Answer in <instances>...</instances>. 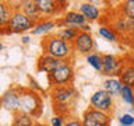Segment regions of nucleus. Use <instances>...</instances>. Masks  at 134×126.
<instances>
[{"label":"nucleus","mask_w":134,"mask_h":126,"mask_svg":"<svg viewBox=\"0 0 134 126\" xmlns=\"http://www.w3.org/2000/svg\"><path fill=\"white\" fill-rule=\"evenodd\" d=\"M41 46H42V53L60 59V60H73L75 53L73 45L60 39L56 34L43 36V39L41 41Z\"/></svg>","instance_id":"nucleus-1"},{"label":"nucleus","mask_w":134,"mask_h":126,"mask_svg":"<svg viewBox=\"0 0 134 126\" xmlns=\"http://www.w3.org/2000/svg\"><path fill=\"white\" fill-rule=\"evenodd\" d=\"M20 94H21L20 111L28 113L35 119L39 118L43 112V98H42V95L32 91L31 88L21 86H20Z\"/></svg>","instance_id":"nucleus-2"},{"label":"nucleus","mask_w":134,"mask_h":126,"mask_svg":"<svg viewBox=\"0 0 134 126\" xmlns=\"http://www.w3.org/2000/svg\"><path fill=\"white\" fill-rule=\"evenodd\" d=\"M36 23L29 18L28 15H25L21 10H15L13 13L10 21L4 28L0 29L2 35H13V34H24L27 31H32L35 28Z\"/></svg>","instance_id":"nucleus-3"},{"label":"nucleus","mask_w":134,"mask_h":126,"mask_svg":"<svg viewBox=\"0 0 134 126\" xmlns=\"http://www.w3.org/2000/svg\"><path fill=\"white\" fill-rule=\"evenodd\" d=\"M74 76H75V70H74L73 60H66L59 69H56L53 73H50L48 76L49 88L63 87V86H73Z\"/></svg>","instance_id":"nucleus-4"},{"label":"nucleus","mask_w":134,"mask_h":126,"mask_svg":"<svg viewBox=\"0 0 134 126\" xmlns=\"http://www.w3.org/2000/svg\"><path fill=\"white\" fill-rule=\"evenodd\" d=\"M113 107H115V97L103 88L96 90L90 98V108H94L96 111L112 115Z\"/></svg>","instance_id":"nucleus-5"},{"label":"nucleus","mask_w":134,"mask_h":126,"mask_svg":"<svg viewBox=\"0 0 134 126\" xmlns=\"http://www.w3.org/2000/svg\"><path fill=\"white\" fill-rule=\"evenodd\" d=\"M49 95L52 98V102L66 104V105H73V102L80 97L78 91L75 90L74 86L53 87V88H50Z\"/></svg>","instance_id":"nucleus-6"},{"label":"nucleus","mask_w":134,"mask_h":126,"mask_svg":"<svg viewBox=\"0 0 134 126\" xmlns=\"http://www.w3.org/2000/svg\"><path fill=\"white\" fill-rule=\"evenodd\" d=\"M38 7H39L41 15L43 18L49 20H56L54 17L60 15L64 13L67 2H60V0H36Z\"/></svg>","instance_id":"nucleus-7"},{"label":"nucleus","mask_w":134,"mask_h":126,"mask_svg":"<svg viewBox=\"0 0 134 126\" xmlns=\"http://www.w3.org/2000/svg\"><path fill=\"white\" fill-rule=\"evenodd\" d=\"M20 104H21V94H20V86H11L7 88L2 95V107L10 112L11 115H15L20 112Z\"/></svg>","instance_id":"nucleus-8"},{"label":"nucleus","mask_w":134,"mask_h":126,"mask_svg":"<svg viewBox=\"0 0 134 126\" xmlns=\"http://www.w3.org/2000/svg\"><path fill=\"white\" fill-rule=\"evenodd\" d=\"M126 65V60L123 57H119L112 53H105L103 55V70L102 74L108 77H120L123 67Z\"/></svg>","instance_id":"nucleus-9"},{"label":"nucleus","mask_w":134,"mask_h":126,"mask_svg":"<svg viewBox=\"0 0 134 126\" xmlns=\"http://www.w3.org/2000/svg\"><path fill=\"white\" fill-rule=\"evenodd\" d=\"M84 126H108L112 122L110 113L96 111L94 108H87L81 116Z\"/></svg>","instance_id":"nucleus-10"},{"label":"nucleus","mask_w":134,"mask_h":126,"mask_svg":"<svg viewBox=\"0 0 134 126\" xmlns=\"http://www.w3.org/2000/svg\"><path fill=\"white\" fill-rule=\"evenodd\" d=\"M73 49L75 53L84 55V56H88V55L94 53L96 50V42L94 39V36H92V34L80 32L77 39L73 42Z\"/></svg>","instance_id":"nucleus-11"},{"label":"nucleus","mask_w":134,"mask_h":126,"mask_svg":"<svg viewBox=\"0 0 134 126\" xmlns=\"http://www.w3.org/2000/svg\"><path fill=\"white\" fill-rule=\"evenodd\" d=\"M88 23L85 20L81 13L78 10H70V11H66L63 14L62 18H57V27H73V28H78L81 31V28L84 27Z\"/></svg>","instance_id":"nucleus-12"},{"label":"nucleus","mask_w":134,"mask_h":126,"mask_svg":"<svg viewBox=\"0 0 134 126\" xmlns=\"http://www.w3.org/2000/svg\"><path fill=\"white\" fill-rule=\"evenodd\" d=\"M64 62L66 60H60V59H56V57L49 56V55L42 53L41 56L36 59V71H39V73H46L49 76L56 69H59Z\"/></svg>","instance_id":"nucleus-13"},{"label":"nucleus","mask_w":134,"mask_h":126,"mask_svg":"<svg viewBox=\"0 0 134 126\" xmlns=\"http://www.w3.org/2000/svg\"><path fill=\"white\" fill-rule=\"evenodd\" d=\"M78 11L85 17L88 23H94V21H99L102 18V8L96 6L92 2H84L78 6Z\"/></svg>","instance_id":"nucleus-14"},{"label":"nucleus","mask_w":134,"mask_h":126,"mask_svg":"<svg viewBox=\"0 0 134 126\" xmlns=\"http://www.w3.org/2000/svg\"><path fill=\"white\" fill-rule=\"evenodd\" d=\"M110 25L117 31L119 35H133L134 34V21L127 17L119 14Z\"/></svg>","instance_id":"nucleus-15"},{"label":"nucleus","mask_w":134,"mask_h":126,"mask_svg":"<svg viewBox=\"0 0 134 126\" xmlns=\"http://www.w3.org/2000/svg\"><path fill=\"white\" fill-rule=\"evenodd\" d=\"M20 7H21V11H23L25 15H28L34 23L38 24L39 21L43 20V17L41 15V11H39V7H38L36 0H21Z\"/></svg>","instance_id":"nucleus-16"},{"label":"nucleus","mask_w":134,"mask_h":126,"mask_svg":"<svg viewBox=\"0 0 134 126\" xmlns=\"http://www.w3.org/2000/svg\"><path fill=\"white\" fill-rule=\"evenodd\" d=\"M54 28H57V20L43 18L35 25V28H34L31 32H32V35H45V36H48V34Z\"/></svg>","instance_id":"nucleus-17"},{"label":"nucleus","mask_w":134,"mask_h":126,"mask_svg":"<svg viewBox=\"0 0 134 126\" xmlns=\"http://www.w3.org/2000/svg\"><path fill=\"white\" fill-rule=\"evenodd\" d=\"M98 34H99V36L103 38L105 41L112 42V44L119 42V38H120V35L117 34V31L112 27L110 24H100L99 28H98Z\"/></svg>","instance_id":"nucleus-18"},{"label":"nucleus","mask_w":134,"mask_h":126,"mask_svg":"<svg viewBox=\"0 0 134 126\" xmlns=\"http://www.w3.org/2000/svg\"><path fill=\"white\" fill-rule=\"evenodd\" d=\"M124 84L120 81V78L117 77H108L103 81V90H106L108 92H110L113 97H120L121 88H123Z\"/></svg>","instance_id":"nucleus-19"},{"label":"nucleus","mask_w":134,"mask_h":126,"mask_svg":"<svg viewBox=\"0 0 134 126\" xmlns=\"http://www.w3.org/2000/svg\"><path fill=\"white\" fill-rule=\"evenodd\" d=\"M119 78L124 86L134 88V62H126L123 71H121Z\"/></svg>","instance_id":"nucleus-20"},{"label":"nucleus","mask_w":134,"mask_h":126,"mask_svg":"<svg viewBox=\"0 0 134 126\" xmlns=\"http://www.w3.org/2000/svg\"><path fill=\"white\" fill-rule=\"evenodd\" d=\"M80 29L78 28H73V27H63L60 29H57L56 35L60 38V39L69 42V44L73 45V42L77 39V36L80 35Z\"/></svg>","instance_id":"nucleus-21"},{"label":"nucleus","mask_w":134,"mask_h":126,"mask_svg":"<svg viewBox=\"0 0 134 126\" xmlns=\"http://www.w3.org/2000/svg\"><path fill=\"white\" fill-rule=\"evenodd\" d=\"M13 13H14V7L8 2H0V29L4 28L7 23L10 21Z\"/></svg>","instance_id":"nucleus-22"},{"label":"nucleus","mask_w":134,"mask_h":126,"mask_svg":"<svg viewBox=\"0 0 134 126\" xmlns=\"http://www.w3.org/2000/svg\"><path fill=\"white\" fill-rule=\"evenodd\" d=\"M34 119L31 115L28 113H24V112H17L15 115H13V122H11V126H34Z\"/></svg>","instance_id":"nucleus-23"},{"label":"nucleus","mask_w":134,"mask_h":126,"mask_svg":"<svg viewBox=\"0 0 134 126\" xmlns=\"http://www.w3.org/2000/svg\"><path fill=\"white\" fill-rule=\"evenodd\" d=\"M87 63L95 71L102 73V70H103V55H100L98 52H94V53L88 55L87 56Z\"/></svg>","instance_id":"nucleus-24"},{"label":"nucleus","mask_w":134,"mask_h":126,"mask_svg":"<svg viewBox=\"0 0 134 126\" xmlns=\"http://www.w3.org/2000/svg\"><path fill=\"white\" fill-rule=\"evenodd\" d=\"M117 13L134 21V0H124L117 6Z\"/></svg>","instance_id":"nucleus-25"},{"label":"nucleus","mask_w":134,"mask_h":126,"mask_svg":"<svg viewBox=\"0 0 134 126\" xmlns=\"http://www.w3.org/2000/svg\"><path fill=\"white\" fill-rule=\"evenodd\" d=\"M52 108L54 115H60L64 118H71V112H73V105H66V104H57L52 102Z\"/></svg>","instance_id":"nucleus-26"},{"label":"nucleus","mask_w":134,"mask_h":126,"mask_svg":"<svg viewBox=\"0 0 134 126\" xmlns=\"http://www.w3.org/2000/svg\"><path fill=\"white\" fill-rule=\"evenodd\" d=\"M120 98L124 104L133 107L134 105V88L133 87H129V86H123L121 88V92H120Z\"/></svg>","instance_id":"nucleus-27"},{"label":"nucleus","mask_w":134,"mask_h":126,"mask_svg":"<svg viewBox=\"0 0 134 126\" xmlns=\"http://www.w3.org/2000/svg\"><path fill=\"white\" fill-rule=\"evenodd\" d=\"M28 88H31L32 91H35V92H38V94H45V88L43 87H41V84L36 81L35 78L32 77V76H29L28 77Z\"/></svg>","instance_id":"nucleus-28"},{"label":"nucleus","mask_w":134,"mask_h":126,"mask_svg":"<svg viewBox=\"0 0 134 126\" xmlns=\"http://www.w3.org/2000/svg\"><path fill=\"white\" fill-rule=\"evenodd\" d=\"M120 126H134V115L131 113H123L119 118Z\"/></svg>","instance_id":"nucleus-29"},{"label":"nucleus","mask_w":134,"mask_h":126,"mask_svg":"<svg viewBox=\"0 0 134 126\" xmlns=\"http://www.w3.org/2000/svg\"><path fill=\"white\" fill-rule=\"evenodd\" d=\"M66 118L60 115H53L49 120V126H66Z\"/></svg>","instance_id":"nucleus-30"},{"label":"nucleus","mask_w":134,"mask_h":126,"mask_svg":"<svg viewBox=\"0 0 134 126\" xmlns=\"http://www.w3.org/2000/svg\"><path fill=\"white\" fill-rule=\"evenodd\" d=\"M66 126H84L82 125V120L81 119H78V118H69L66 122Z\"/></svg>","instance_id":"nucleus-31"},{"label":"nucleus","mask_w":134,"mask_h":126,"mask_svg":"<svg viewBox=\"0 0 134 126\" xmlns=\"http://www.w3.org/2000/svg\"><path fill=\"white\" fill-rule=\"evenodd\" d=\"M81 32H88V34H91L92 32V28H91V23H87L84 27L81 28Z\"/></svg>","instance_id":"nucleus-32"},{"label":"nucleus","mask_w":134,"mask_h":126,"mask_svg":"<svg viewBox=\"0 0 134 126\" xmlns=\"http://www.w3.org/2000/svg\"><path fill=\"white\" fill-rule=\"evenodd\" d=\"M29 41H31V36H29V35H23V36H21V44H23V45H28Z\"/></svg>","instance_id":"nucleus-33"},{"label":"nucleus","mask_w":134,"mask_h":126,"mask_svg":"<svg viewBox=\"0 0 134 126\" xmlns=\"http://www.w3.org/2000/svg\"><path fill=\"white\" fill-rule=\"evenodd\" d=\"M34 126H48V125H45V123H41V122H35V123H34Z\"/></svg>","instance_id":"nucleus-34"},{"label":"nucleus","mask_w":134,"mask_h":126,"mask_svg":"<svg viewBox=\"0 0 134 126\" xmlns=\"http://www.w3.org/2000/svg\"><path fill=\"white\" fill-rule=\"evenodd\" d=\"M108 126H110V125H108Z\"/></svg>","instance_id":"nucleus-35"}]
</instances>
